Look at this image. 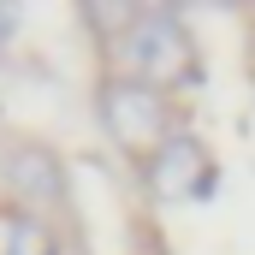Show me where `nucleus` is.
Wrapping results in <instances>:
<instances>
[{
	"label": "nucleus",
	"mask_w": 255,
	"mask_h": 255,
	"mask_svg": "<svg viewBox=\"0 0 255 255\" xmlns=\"http://www.w3.org/2000/svg\"><path fill=\"white\" fill-rule=\"evenodd\" d=\"M119 48H125V77L154 83V89L178 83V77L190 71V60H196L190 54V30H184V18H178L172 6L136 12V24L119 36Z\"/></svg>",
	"instance_id": "nucleus-2"
},
{
	"label": "nucleus",
	"mask_w": 255,
	"mask_h": 255,
	"mask_svg": "<svg viewBox=\"0 0 255 255\" xmlns=\"http://www.w3.org/2000/svg\"><path fill=\"white\" fill-rule=\"evenodd\" d=\"M6 190L18 196L24 208H36V214H54L65 202V166L60 154L48 148V142H18V148H6Z\"/></svg>",
	"instance_id": "nucleus-4"
},
{
	"label": "nucleus",
	"mask_w": 255,
	"mask_h": 255,
	"mask_svg": "<svg viewBox=\"0 0 255 255\" xmlns=\"http://www.w3.org/2000/svg\"><path fill=\"white\" fill-rule=\"evenodd\" d=\"M101 125H107V136L125 148L130 160L142 154H154L160 142H172L178 130H172V101H166V89H154V83H136V77H107L101 83Z\"/></svg>",
	"instance_id": "nucleus-1"
},
{
	"label": "nucleus",
	"mask_w": 255,
	"mask_h": 255,
	"mask_svg": "<svg viewBox=\"0 0 255 255\" xmlns=\"http://www.w3.org/2000/svg\"><path fill=\"white\" fill-rule=\"evenodd\" d=\"M6 255H54V238L36 214H18L12 232H6Z\"/></svg>",
	"instance_id": "nucleus-5"
},
{
	"label": "nucleus",
	"mask_w": 255,
	"mask_h": 255,
	"mask_svg": "<svg viewBox=\"0 0 255 255\" xmlns=\"http://www.w3.org/2000/svg\"><path fill=\"white\" fill-rule=\"evenodd\" d=\"M142 172H148V190L160 196V202H208L214 184H220V172H214V160H208V148L196 142V136H172V142H160L148 160H142Z\"/></svg>",
	"instance_id": "nucleus-3"
},
{
	"label": "nucleus",
	"mask_w": 255,
	"mask_h": 255,
	"mask_svg": "<svg viewBox=\"0 0 255 255\" xmlns=\"http://www.w3.org/2000/svg\"><path fill=\"white\" fill-rule=\"evenodd\" d=\"M12 30H18V6H0V42H6Z\"/></svg>",
	"instance_id": "nucleus-6"
}]
</instances>
